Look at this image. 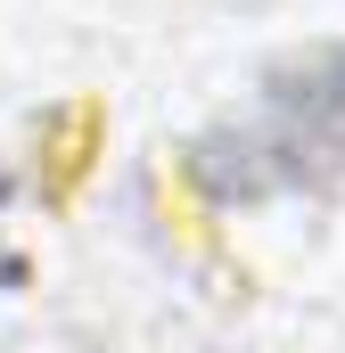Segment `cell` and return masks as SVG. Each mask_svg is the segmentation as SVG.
<instances>
[{"mask_svg":"<svg viewBox=\"0 0 345 353\" xmlns=\"http://www.w3.org/2000/svg\"><path fill=\"white\" fill-rule=\"evenodd\" d=\"M99 157H107V99L83 90V99H66V107L41 123V140H33V189H41V205L66 214V205L90 189Z\"/></svg>","mask_w":345,"mask_h":353,"instance_id":"cell-1","label":"cell"},{"mask_svg":"<svg viewBox=\"0 0 345 353\" xmlns=\"http://www.w3.org/2000/svg\"><path fill=\"white\" fill-rule=\"evenodd\" d=\"M157 214H165V239L189 255V263H214V271H239L247 279V263H239V247L222 239V222H214V205L197 197V181L181 173V165H165L157 173Z\"/></svg>","mask_w":345,"mask_h":353,"instance_id":"cell-2","label":"cell"}]
</instances>
